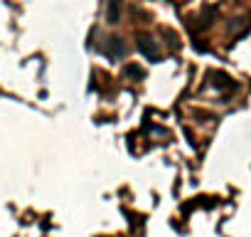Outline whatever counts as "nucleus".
I'll return each mask as SVG.
<instances>
[{
    "instance_id": "1",
    "label": "nucleus",
    "mask_w": 251,
    "mask_h": 237,
    "mask_svg": "<svg viewBox=\"0 0 251 237\" xmlns=\"http://www.w3.org/2000/svg\"><path fill=\"white\" fill-rule=\"evenodd\" d=\"M148 40H151V37H141V40H138V47H141L148 57H158V47H155V42L151 45Z\"/></svg>"
},
{
    "instance_id": "2",
    "label": "nucleus",
    "mask_w": 251,
    "mask_h": 237,
    "mask_svg": "<svg viewBox=\"0 0 251 237\" xmlns=\"http://www.w3.org/2000/svg\"><path fill=\"white\" fill-rule=\"evenodd\" d=\"M108 52H111V55H116V57H121V55H123V42H121L118 37H113V42H111Z\"/></svg>"
}]
</instances>
